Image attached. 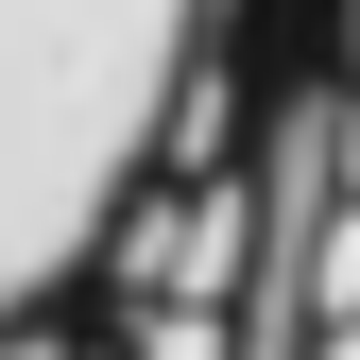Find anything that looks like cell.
Instances as JSON below:
<instances>
[{
    "instance_id": "6da1fadb",
    "label": "cell",
    "mask_w": 360,
    "mask_h": 360,
    "mask_svg": "<svg viewBox=\"0 0 360 360\" xmlns=\"http://www.w3.org/2000/svg\"><path fill=\"white\" fill-rule=\"evenodd\" d=\"M292 0H0V360L69 343L120 240L257 120Z\"/></svg>"
}]
</instances>
